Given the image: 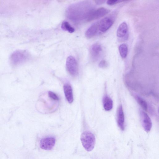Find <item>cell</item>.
Returning <instances> with one entry per match:
<instances>
[{
  "label": "cell",
  "instance_id": "17",
  "mask_svg": "<svg viewBox=\"0 0 159 159\" xmlns=\"http://www.w3.org/2000/svg\"><path fill=\"white\" fill-rule=\"evenodd\" d=\"M135 98L138 103L144 110L147 111L148 109V105L146 101L143 98L137 95H135Z\"/></svg>",
  "mask_w": 159,
  "mask_h": 159
},
{
  "label": "cell",
  "instance_id": "4",
  "mask_svg": "<svg viewBox=\"0 0 159 159\" xmlns=\"http://www.w3.org/2000/svg\"><path fill=\"white\" fill-rule=\"evenodd\" d=\"M66 69L69 74L72 76H76L78 74V67L77 61L71 56L68 57L66 62Z\"/></svg>",
  "mask_w": 159,
  "mask_h": 159
},
{
  "label": "cell",
  "instance_id": "10",
  "mask_svg": "<svg viewBox=\"0 0 159 159\" xmlns=\"http://www.w3.org/2000/svg\"><path fill=\"white\" fill-rule=\"evenodd\" d=\"M117 122L118 126L122 130L125 129V116L122 106L120 105L117 111Z\"/></svg>",
  "mask_w": 159,
  "mask_h": 159
},
{
  "label": "cell",
  "instance_id": "3",
  "mask_svg": "<svg viewBox=\"0 0 159 159\" xmlns=\"http://www.w3.org/2000/svg\"><path fill=\"white\" fill-rule=\"evenodd\" d=\"M29 58V55L27 52L18 50L12 53L10 57V61L13 65L16 66L25 62Z\"/></svg>",
  "mask_w": 159,
  "mask_h": 159
},
{
  "label": "cell",
  "instance_id": "14",
  "mask_svg": "<svg viewBox=\"0 0 159 159\" xmlns=\"http://www.w3.org/2000/svg\"><path fill=\"white\" fill-rule=\"evenodd\" d=\"M102 102L103 108L106 111H110L112 109L113 106V101L108 96H104Z\"/></svg>",
  "mask_w": 159,
  "mask_h": 159
},
{
  "label": "cell",
  "instance_id": "13",
  "mask_svg": "<svg viewBox=\"0 0 159 159\" xmlns=\"http://www.w3.org/2000/svg\"><path fill=\"white\" fill-rule=\"evenodd\" d=\"M98 21L92 25L86 31L85 35L88 39L94 37L98 31Z\"/></svg>",
  "mask_w": 159,
  "mask_h": 159
},
{
  "label": "cell",
  "instance_id": "20",
  "mask_svg": "<svg viewBox=\"0 0 159 159\" xmlns=\"http://www.w3.org/2000/svg\"><path fill=\"white\" fill-rule=\"evenodd\" d=\"M123 1H125L117 0H109L107 1V3L109 5L111 6Z\"/></svg>",
  "mask_w": 159,
  "mask_h": 159
},
{
  "label": "cell",
  "instance_id": "18",
  "mask_svg": "<svg viewBox=\"0 0 159 159\" xmlns=\"http://www.w3.org/2000/svg\"><path fill=\"white\" fill-rule=\"evenodd\" d=\"M49 96L54 100L58 101L59 100V98L58 96L54 93L49 91L48 92Z\"/></svg>",
  "mask_w": 159,
  "mask_h": 159
},
{
  "label": "cell",
  "instance_id": "1",
  "mask_svg": "<svg viewBox=\"0 0 159 159\" xmlns=\"http://www.w3.org/2000/svg\"><path fill=\"white\" fill-rule=\"evenodd\" d=\"M95 9L91 1L85 0L70 5L66 10V15L68 19L76 23L88 22Z\"/></svg>",
  "mask_w": 159,
  "mask_h": 159
},
{
  "label": "cell",
  "instance_id": "11",
  "mask_svg": "<svg viewBox=\"0 0 159 159\" xmlns=\"http://www.w3.org/2000/svg\"><path fill=\"white\" fill-rule=\"evenodd\" d=\"M128 27L127 23L123 22L119 25L116 32L117 36L123 40L126 39L128 35Z\"/></svg>",
  "mask_w": 159,
  "mask_h": 159
},
{
  "label": "cell",
  "instance_id": "8",
  "mask_svg": "<svg viewBox=\"0 0 159 159\" xmlns=\"http://www.w3.org/2000/svg\"><path fill=\"white\" fill-rule=\"evenodd\" d=\"M55 139L53 137L43 138L40 140V147L42 149L50 150L52 148L55 143Z\"/></svg>",
  "mask_w": 159,
  "mask_h": 159
},
{
  "label": "cell",
  "instance_id": "21",
  "mask_svg": "<svg viewBox=\"0 0 159 159\" xmlns=\"http://www.w3.org/2000/svg\"><path fill=\"white\" fill-rule=\"evenodd\" d=\"M95 3L98 5H100L105 3V1L104 0H95L94 1Z\"/></svg>",
  "mask_w": 159,
  "mask_h": 159
},
{
  "label": "cell",
  "instance_id": "19",
  "mask_svg": "<svg viewBox=\"0 0 159 159\" xmlns=\"http://www.w3.org/2000/svg\"><path fill=\"white\" fill-rule=\"evenodd\" d=\"M108 66L107 62L105 60H101L99 64V66L101 68H105Z\"/></svg>",
  "mask_w": 159,
  "mask_h": 159
},
{
  "label": "cell",
  "instance_id": "16",
  "mask_svg": "<svg viewBox=\"0 0 159 159\" xmlns=\"http://www.w3.org/2000/svg\"><path fill=\"white\" fill-rule=\"evenodd\" d=\"M61 27L63 30L67 31L70 33H73L75 30V29L68 22L66 21H63L62 22Z\"/></svg>",
  "mask_w": 159,
  "mask_h": 159
},
{
  "label": "cell",
  "instance_id": "12",
  "mask_svg": "<svg viewBox=\"0 0 159 159\" xmlns=\"http://www.w3.org/2000/svg\"><path fill=\"white\" fill-rule=\"evenodd\" d=\"M64 91L65 97L69 103H72L73 101L72 89L71 85L66 84L63 87Z\"/></svg>",
  "mask_w": 159,
  "mask_h": 159
},
{
  "label": "cell",
  "instance_id": "9",
  "mask_svg": "<svg viewBox=\"0 0 159 159\" xmlns=\"http://www.w3.org/2000/svg\"><path fill=\"white\" fill-rule=\"evenodd\" d=\"M110 11L109 9L103 7L95 9L91 15L89 22L102 17L107 14Z\"/></svg>",
  "mask_w": 159,
  "mask_h": 159
},
{
  "label": "cell",
  "instance_id": "5",
  "mask_svg": "<svg viewBox=\"0 0 159 159\" xmlns=\"http://www.w3.org/2000/svg\"><path fill=\"white\" fill-rule=\"evenodd\" d=\"M114 22V19L111 17H105L98 21V30L100 32H104L108 30Z\"/></svg>",
  "mask_w": 159,
  "mask_h": 159
},
{
  "label": "cell",
  "instance_id": "7",
  "mask_svg": "<svg viewBox=\"0 0 159 159\" xmlns=\"http://www.w3.org/2000/svg\"><path fill=\"white\" fill-rule=\"evenodd\" d=\"M140 114L142 126L146 132H149L152 126L151 120L147 114L144 111L140 110Z\"/></svg>",
  "mask_w": 159,
  "mask_h": 159
},
{
  "label": "cell",
  "instance_id": "2",
  "mask_svg": "<svg viewBox=\"0 0 159 159\" xmlns=\"http://www.w3.org/2000/svg\"><path fill=\"white\" fill-rule=\"evenodd\" d=\"M80 140L82 145L88 152L92 151L95 143V138L94 135L89 131H85L81 134Z\"/></svg>",
  "mask_w": 159,
  "mask_h": 159
},
{
  "label": "cell",
  "instance_id": "6",
  "mask_svg": "<svg viewBox=\"0 0 159 159\" xmlns=\"http://www.w3.org/2000/svg\"><path fill=\"white\" fill-rule=\"evenodd\" d=\"M102 52V48L101 45L98 43L93 44L90 49V55L91 59L96 61L100 57Z\"/></svg>",
  "mask_w": 159,
  "mask_h": 159
},
{
  "label": "cell",
  "instance_id": "15",
  "mask_svg": "<svg viewBox=\"0 0 159 159\" xmlns=\"http://www.w3.org/2000/svg\"><path fill=\"white\" fill-rule=\"evenodd\" d=\"M119 51L121 57L122 58H125L127 57L128 52L127 45L124 43L120 44L119 47Z\"/></svg>",
  "mask_w": 159,
  "mask_h": 159
}]
</instances>
